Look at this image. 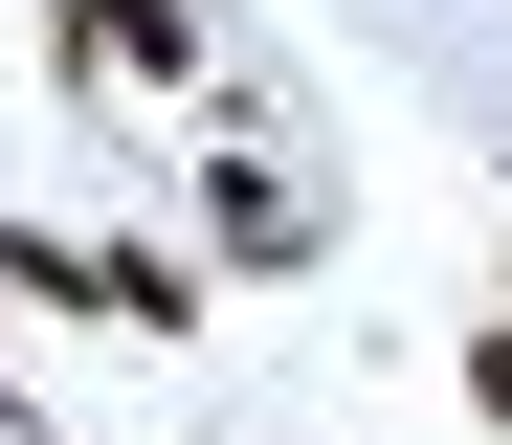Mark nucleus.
Wrapping results in <instances>:
<instances>
[{"label": "nucleus", "mask_w": 512, "mask_h": 445, "mask_svg": "<svg viewBox=\"0 0 512 445\" xmlns=\"http://www.w3.org/2000/svg\"><path fill=\"white\" fill-rule=\"evenodd\" d=\"M67 67H90V89H179L201 23H179V0H67Z\"/></svg>", "instance_id": "nucleus-1"}, {"label": "nucleus", "mask_w": 512, "mask_h": 445, "mask_svg": "<svg viewBox=\"0 0 512 445\" xmlns=\"http://www.w3.org/2000/svg\"><path fill=\"white\" fill-rule=\"evenodd\" d=\"M468 423H512V334H468Z\"/></svg>", "instance_id": "nucleus-4"}, {"label": "nucleus", "mask_w": 512, "mask_h": 445, "mask_svg": "<svg viewBox=\"0 0 512 445\" xmlns=\"http://www.w3.org/2000/svg\"><path fill=\"white\" fill-rule=\"evenodd\" d=\"M90 312H134V334H179V312H201V267H179V245H90Z\"/></svg>", "instance_id": "nucleus-3"}, {"label": "nucleus", "mask_w": 512, "mask_h": 445, "mask_svg": "<svg viewBox=\"0 0 512 445\" xmlns=\"http://www.w3.org/2000/svg\"><path fill=\"white\" fill-rule=\"evenodd\" d=\"M201 223H223V267H312V201H290V178H245V156L201 178Z\"/></svg>", "instance_id": "nucleus-2"}]
</instances>
